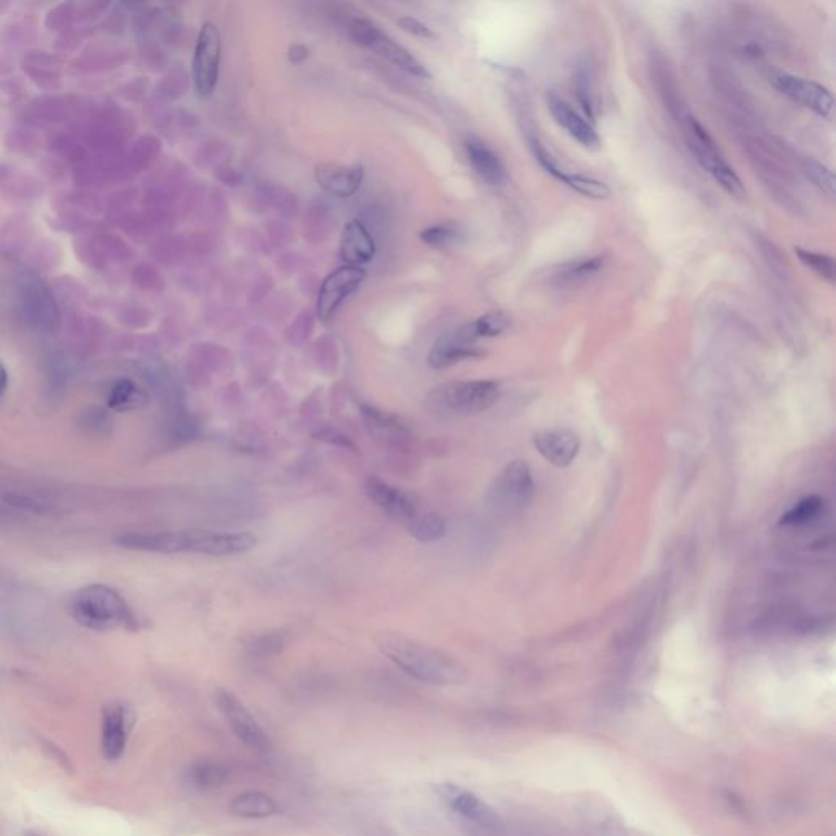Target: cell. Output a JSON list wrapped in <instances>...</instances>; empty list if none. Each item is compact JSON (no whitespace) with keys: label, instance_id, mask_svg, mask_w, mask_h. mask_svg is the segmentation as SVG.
Segmentation results:
<instances>
[{"label":"cell","instance_id":"21","mask_svg":"<svg viewBox=\"0 0 836 836\" xmlns=\"http://www.w3.org/2000/svg\"><path fill=\"white\" fill-rule=\"evenodd\" d=\"M374 254H376V244L365 224L358 219H353L343 227L342 237H340V258L345 265L360 267V265L370 263Z\"/></svg>","mask_w":836,"mask_h":836},{"label":"cell","instance_id":"13","mask_svg":"<svg viewBox=\"0 0 836 836\" xmlns=\"http://www.w3.org/2000/svg\"><path fill=\"white\" fill-rule=\"evenodd\" d=\"M476 340L477 338L474 332H472L471 324L464 325L461 329L443 335V337L436 340L435 345L430 350L428 363L435 370H443V368L458 365L461 361L479 358L484 353L474 345Z\"/></svg>","mask_w":836,"mask_h":836},{"label":"cell","instance_id":"15","mask_svg":"<svg viewBox=\"0 0 836 836\" xmlns=\"http://www.w3.org/2000/svg\"><path fill=\"white\" fill-rule=\"evenodd\" d=\"M534 446L552 466L567 467L579 456L582 443L577 433L565 428H552L534 435Z\"/></svg>","mask_w":836,"mask_h":836},{"label":"cell","instance_id":"1","mask_svg":"<svg viewBox=\"0 0 836 836\" xmlns=\"http://www.w3.org/2000/svg\"><path fill=\"white\" fill-rule=\"evenodd\" d=\"M381 654L396 663L402 672L423 683L436 686L461 685L467 680L466 668L443 650L401 636L383 634L376 639Z\"/></svg>","mask_w":836,"mask_h":836},{"label":"cell","instance_id":"30","mask_svg":"<svg viewBox=\"0 0 836 836\" xmlns=\"http://www.w3.org/2000/svg\"><path fill=\"white\" fill-rule=\"evenodd\" d=\"M190 774L193 784L200 789L218 788L227 779V770L218 761H198Z\"/></svg>","mask_w":836,"mask_h":836},{"label":"cell","instance_id":"32","mask_svg":"<svg viewBox=\"0 0 836 836\" xmlns=\"http://www.w3.org/2000/svg\"><path fill=\"white\" fill-rule=\"evenodd\" d=\"M796 255L801 258V262L805 267L810 268L812 272L817 273L820 278L828 281L830 285H835V260L825 254H817V252H810V250L796 247Z\"/></svg>","mask_w":836,"mask_h":836},{"label":"cell","instance_id":"7","mask_svg":"<svg viewBox=\"0 0 836 836\" xmlns=\"http://www.w3.org/2000/svg\"><path fill=\"white\" fill-rule=\"evenodd\" d=\"M221 63V33L214 23H205L196 41L193 58V81L200 97H208L216 89Z\"/></svg>","mask_w":836,"mask_h":836},{"label":"cell","instance_id":"39","mask_svg":"<svg viewBox=\"0 0 836 836\" xmlns=\"http://www.w3.org/2000/svg\"><path fill=\"white\" fill-rule=\"evenodd\" d=\"M319 440L329 441V443H335V445H342L345 448L355 450V446L348 441L347 436H343L342 433L335 432V430H327V432L319 433Z\"/></svg>","mask_w":836,"mask_h":836},{"label":"cell","instance_id":"6","mask_svg":"<svg viewBox=\"0 0 836 836\" xmlns=\"http://www.w3.org/2000/svg\"><path fill=\"white\" fill-rule=\"evenodd\" d=\"M348 30H350V36L356 43L373 49L376 53L381 54L383 58L389 59L392 64H396L405 72H409L410 76L430 79V72L425 69V66L418 63V59L414 58L404 46L384 35L374 23L363 20V18H353L348 25Z\"/></svg>","mask_w":836,"mask_h":836},{"label":"cell","instance_id":"29","mask_svg":"<svg viewBox=\"0 0 836 836\" xmlns=\"http://www.w3.org/2000/svg\"><path fill=\"white\" fill-rule=\"evenodd\" d=\"M559 180L564 185H567V187L572 188L574 192L587 196V198H593V200H606V198H610L611 196V188L605 182L596 180L593 177H587V175L562 172Z\"/></svg>","mask_w":836,"mask_h":836},{"label":"cell","instance_id":"18","mask_svg":"<svg viewBox=\"0 0 836 836\" xmlns=\"http://www.w3.org/2000/svg\"><path fill=\"white\" fill-rule=\"evenodd\" d=\"M438 794L453 812L469 822L487 825V827L495 822L494 812L489 805L467 789L459 788L453 783H443L438 786Z\"/></svg>","mask_w":836,"mask_h":836},{"label":"cell","instance_id":"41","mask_svg":"<svg viewBox=\"0 0 836 836\" xmlns=\"http://www.w3.org/2000/svg\"><path fill=\"white\" fill-rule=\"evenodd\" d=\"M7 386H9V373L4 363L0 361V397L4 396Z\"/></svg>","mask_w":836,"mask_h":836},{"label":"cell","instance_id":"22","mask_svg":"<svg viewBox=\"0 0 836 836\" xmlns=\"http://www.w3.org/2000/svg\"><path fill=\"white\" fill-rule=\"evenodd\" d=\"M466 152L476 174L489 183V185H500L507 177L505 165L500 157L490 149L481 139L471 138L466 141Z\"/></svg>","mask_w":836,"mask_h":836},{"label":"cell","instance_id":"31","mask_svg":"<svg viewBox=\"0 0 836 836\" xmlns=\"http://www.w3.org/2000/svg\"><path fill=\"white\" fill-rule=\"evenodd\" d=\"M472 332L479 338H494L502 335L510 327V319L505 312H487L471 324Z\"/></svg>","mask_w":836,"mask_h":836},{"label":"cell","instance_id":"11","mask_svg":"<svg viewBox=\"0 0 836 836\" xmlns=\"http://www.w3.org/2000/svg\"><path fill=\"white\" fill-rule=\"evenodd\" d=\"M773 85L778 92L788 97L792 102L799 103L802 107L822 118L830 120L835 108V100L827 87L817 84L814 81H807L802 77L791 76V74H779L773 77Z\"/></svg>","mask_w":836,"mask_h":836},{"label":"cell","instance_id":"17","mask_svg":"<svg viewBox=\"0 0 836 836\" xmlns=\"http://www.w3.org/2000/svg\"><path fill=\"white\" fill-rule=\"evenodd\" d=\"M131 711L125 704H115L108 708L103 717L102 752L107 760H120L126 750L129 729H131Z\"/></svg>","mask_w":836,"mask_h":836},{"label":"cell","instance_id":"23","mask_svg":"<svg viewBox=\"0 0 836 836\" xmlns=\"http://www.w3.org/2000/svg\"><path fill=\"white\" fill-rule=\"evenodd\" d=\"M361 415L368 430L378 438L399 441L410 436L409 428L405 427L396 415L387 414L373 405L361 404Z\"/></svg>","mask_w":836,"mask_h":836},{"label":"cell","instance_id":"2","mask_svg":"<svg viewBox=\"0 0 836 836\" xmlns=\"http://www.w3.org/2000/svg\"><path fill=\"white\" fill-rule=\"evenodd\" d=\"M72 618L92 631H115L133 623V611L112 587L94 583L77 590L71 600Z\"/></svg>","mask_w":836,"mask_h":836},{"label":"cell","instance_id":"40","mask_svg":"<svg viewBox=\"0 0 836 836\" xmlns=\"http://www.w3.org/2000/svg\"><path fill=\"white\" fill-rule=\"evenodd\" d=\"M307 54L309 53H307V49L304 46H293L290 49V61L294 64L303 63L304 59L307 58Z\"/></svg>","mask_w":836,"mask_h":836},{"label":"cell","instance_id":"25","mask_svg":"<svg viewBox=\"0 0 836 836\" xmlns=\"http://www.w3.org/2000/svg\"><path fill=\"white\" fill-rule=\"evenodd\" d=\"M147 402L146 392L133 383L131 379H120L108 394V409L115 412H131V410L143 409Z\"/></svg>","mask_w":836,"mask_h":836},{"label":"cell","instance_id":"8","mask_svg":"<svg viewBox=\"0 0 836 836\" xmlns=\"http://www.w3.org/2000/svg\"><path fill=\"white\" fill-rule=\"evenodd\" d=\"M214 701L221 714L226 717L232 732L237 735V739L254 750H267L270 740L236 694L232 691L218 690L214 694Z\"/></svg>","mask_w":836,"mask_h":836},{"label":"cell","instance_id":"12","mask_svg":"<svg viewBox=\"0 0 836 836\" xmlns=\"http://www.w3.org/2000/svg\"><path fill=\"white\" fill-rule=\"evenodd\" d=\"M257 536L250 533H219L211 530H187V552L203 556L226 557L254 549Z\"/></svg>","mask_w":836,"mask_h":836},{"label":"cell","instance_id":"27","mask_svg":"<svg viewBox=\"0 0 836 836\" xmlns=\"http://www.w3.org/2000/svg\"><path fill=\"white\" fill-rule=\"evenodd\" d=\"M405 528L420 543H436L445 538L446 521L438 513L422 510Z\"/></svg>","mask_w":836,"mask_h":836},{"label":"cell","instance_id":"19","mask_svg":"<svg viewBox=\"0 0 836 836\" xmlns=\"http://www.w3.org/2000/svg\"><path fill=\"white\" fill-rule=\"evenodd\" d=\"M116 544L131 551L178 554L187 552L185 531H159V533H128L116 538Z\"/></svg>","mask_w":836,"mask_h":836},{"label":"cell","instance_id":"26","mask_svg":"<svg viewBox=\"0 0 836 836\" xmlns=\"http://www.w3.org/2000/svg\"><path fill=\"white\" fill-rule=\"evenodd\" d=\"M605 265V257H601V255L580 258V260L565 263V265L557 268V272L554 273V281L559 285H574V283H580V281L598 275L605 268Z\"/></svg>","mask_w":836,"mask_h":836},{"label":"cell","instance_id":"10","mask_svg":"<svg viewBox=\"0 0 836 836\" xmlns=\"http://www.w3.org/2000/svg\"><path fill=\"white\" fill-rule=\"evenodd\" d=\"M365 494L389 518L399 521L404 526L409 525L423 510L414 494L397 489L394 485L381 481L379 477L366 479Z\"/></svg>","mask_w":836,"mask_h":836},{"label":"cell","instance_id":"28","mask_svg":"<svg viewBox=\"0 0 836 836\" xmlns=\"http://www.w3.org/2000/svg\"><path fill=\"white\" fill-rule=\"evenodd\" d=\"M823 507H825V502L820 499L819 495H810V497H805V499L799 500L794 507L789 508L788 512L781 516L779 525H807L810 521H814L819 518Z\"/></svg>","mask_w":836,"mask_h":836},{"label":"cell","instance_id":"9","mask_svg":"<svg viewBox=\"0 0 836 836\" xmlns=\"http://www.w3.org/2000/svg\"><path fill=\"white\" fill-rule=\"evenodd\" d=\"M366 272L360 267L343 265L335 272L330 273L322 283L317 298V316L321 321L327 322L335 316L338 307L342 306L345 299L350 298L361 283L365 281Z\"/></svg>","mask_w":836,"mask_h":836},{"label":"cell","instance_id":"35","mask_svg":"<svg viewBox=\"0 0 836 836\" xmlns=\"http://www.w3.org/2000/svg\"><path fill=\"white\" fill-rule=\"evenodd\" d=\"M420 237H422L423 242H427L432 247H448V245L458 241L461 232L453 224H440V226H433L427 231H423Z\"/></svg>","mask_w":836,"mask_h":836},{"label":"cell","instance_id":"34","mask_svg":"<svg viewBox=\"0 0 836 836\" xmlns=\"http://www.w3.org/2000/svg\"><path fill=\"white\" fill-rule=\"evenodd\" d=\"M804 174L820 192L827 193L828 196L835 195V175L827 165L817 161H805Z\"/></svg>","mask_w":836,"mask_h":836},{"label":"cell","instance_id":"14","mask_svg":"<svg viewBox=\"0 0 836 836\" xmlns=\"http://www.w3.org/2000/svg\"><path fill=\"white\" fill-rule=\"evenodd\" d=\"M23 312L35 329L53 334L59 329V312L48 286L32 278L22 286Z\"/></svg>","mask_w":836,"mask_h":836},{"label":"cell","instance_id":"38","mask_svg":"<svg viewBox=\"0 0 836 836\" xmlns=\"http://www.w3.org/2000/svg\"><path fill=\"white\" fill-rule=\"evenodd\" d=\"M399 25L404 28L405 32L412 33V35L418 36V38H433V36H435V33H433L427 25H423L422 22H418L417 18H399Z\"/></svg>","mask_w":836,"mask_h":836},{"label":"cell","instance_id":"5","mask_svg":"<svg viewBox=\"0 0 836 836\" xmlns=\"http://www.w3.org/2000/svg\"><path fill=\"white\" fill-rule=\"evenodd\" d=\"M534 495V481L531 469L525 461H512L495 477L490 485L487 502L495 512L515 515L530 505Z\"/></svg>","mask_w":836,"mask_h":836},{"label":"cell","instance_id":"4","mask_svg":"<svg viewBox=\"0 0 836 836\" xmlns=\"http://www.w3.org/2000/svg\"><path fill=\"white\" fill-rule=\"evenodd\" d=\"M683 129H685L686 144L693 152L694 159L716 180L717 185L735 198L745 196L742 180L732 169V165L725 161L708 129L691 115L686 116Z\"/></svg>","mask_w":836,"mask_h":836},{"label":"cell","instance_id":"37","mask_svg":"<svg viewBox=\"0 0 836 836\" xmlns=\"http://www.w3.org/2000/svg\"><path fill=\"white\" fill-rule=\"evenodd\" d=\"M577 92H579V100L582 103L583 112L590 116V120H595V103H593L592 87L585 72H580L579 81H577Z\"/></svg>","mask_w":836,"mask_h":836},{"label":"cell","instance_id":"24","mask_svg":"<svg viewBox=\"0 0 836 836\" xmlns=\"http://www.w3.org/2000/svg\"><path fill=\"white\" fill-rule=\"evenodd\" d=\"M229 809L241 819H268L280 812L272 797L258 791L242 792L232 799Z\"/></svg>","mask_w":836,"mask_h":836},{"label":"cell","instance_id":"20","mask_svg":"<svg viewBox=\"0 0 836 836\" xmlns=\"http://www.w3.org/2000/svg\"><path fill=\"white\" fill-rule=\"evenodd\" d=\"M316 178L319 187L338 198H350L360 190L363 182L361 165H317Z\"/></svg>","mask_w":836,"mask_h":836},{"label":"cell","instance_id":"36","mask_svg":"<svg viewBox=\"0 0 836 836\" xmlns=\"http://www.w3.org/2000/svg\"><path fill=\"white\" fill-rule=\"evenodd\" d=\"M2 499L10 507L18 508L22 512L38 513V515H43V513L48 512V505L41 502V500L35 499L33 495L22 494V492H10V494H5Z\"/></svg>","mask_w":836,"mask_h":836},{"label":"cell","instance_id":"16","mask_svg":"<svg viewBox=\"0 0 836 836\" xmlns=\"http://www.w3.org/2000/svg\"><path fill=\"white\" fill-rule=\"evenodd\" d=\"M547 107L549 112L554 116V120L583 147H587L590 151H596L601 147V139L593 128L592 123H588L585 118L575 112L574 108L570 107L569 103L565 102L564 98L556 94L547 95Z\"/></svg>","mask_w":836,"mask_h":836},{"label":"cell","instance_id":"33","mask_svg":"<svg viewBox=\"0 0 836 836\" xmlns=\"http://www.w3.org/2000/svg\"><path fill=\"white\" fill-rule=\"evenodd\" d=\"M79 423L89 435H107L112 430L113 420L107 409L92 407L82 412Z\"/></svg>","mask_w":836,"mask_h":836},{"label":"cell","instance_id":"3","mask_svg":"<svg viewBox=\"0 0 836 836\" xmlns=\"http://www.w3.org/2000/svg\"><path fill=\"white\" fill-rule=\"evenodd\" d=\"M499 384L489 379L441 384L425 399V407L438 417H466L490 409L499 399Z\"/></svg>","mask_w":836,"mask_h":836}]
</instances>
